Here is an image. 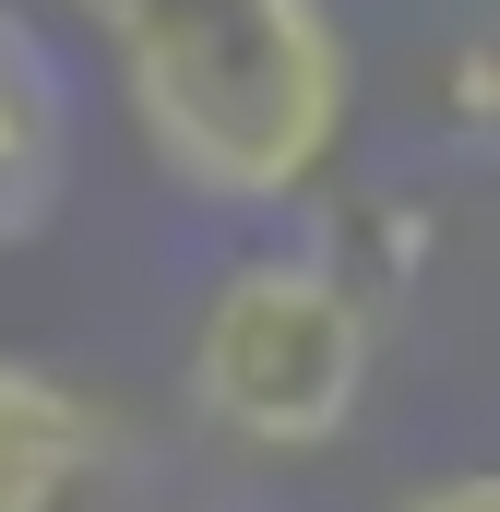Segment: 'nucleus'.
Listing matches in <instances>:
<instances>
[{"label":"nucleus","mask_w":500,"mask_h":512,"mask_svg":"<svg viewBox=\"0 0 500 512\" xmlns=\"http://www.w3.org/2000/svg\"><path fill=\"white\" fill-rule=\"evenodd\" d=\"M108 48L143 155L203 215H286L346 143L334 0H72Z\"/></svg>","instance_id":"nucleus-1"},{"label":"nucleus","mask_w":500,"mask_h":512,"mask_svg":"<svg viewBox=\"0 0 500 512\" xmlns=\"http://www.w3.org/2000/svg\"><path fill=\"white\" fill-rule=\"evenodd\" d=\"M108 477V417L60 370L0 358V512H72Z\"/></svg>","instance_id":"nucleus-4"},{"label":"nucleus","mask_w":500,"mask_h":512,"mask_svg":"<svg viewBox=\"0 0 500 512\" xmlns=\"http://www.w3.org/2000/svg\"><path fill=\"white\" fill-rule=\"evenodd\" d=\"M393 512H500V477L489 465H453V477H417Z\"/></svg>","instance_id":"nucleus-5"},{"label":"nucleus","mask_w":500,"mask_h":512,"mask_svg":"<svg viewBox=\"0 0 500 512\" xmlns=\"http://www.w3.org/2000/svg\"><path fill=\"white\" fill-rule=\"evenodd\" d=\"M72 143H84V108H72V60L48 48L36 12L0 0V262L36 251L72 203Z\"/></svg>","instance_id":"nucleus-3"},{"label":"nucleus","mask_w":500,"mask_h":512,"mask_svg":"<svg viewBox=\"0 0 500 512\" xmlns=\"http://www.w3.org/2000/svg\"><path fill=\"white\" fill-rule=\"evenodd\" d=\"M370 358H381L370 286L310 239H274L203 286L179 382L239 453H334L370 405Z\"/></svg>","instance_id":"nucleus-2"}]
</instances>
